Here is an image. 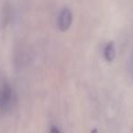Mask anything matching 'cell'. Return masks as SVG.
<instances>
[{"label":"cell","instance_id":"6da1fadb","mask_svg":"<svg viewBox=\"0 0 133 133\" xmlns=\"http://www.w3.org/2000/svg\"><path fill=\"white\" fill-rule=\"evenodd\" d=\"M72 23V14L69 8H64L61 10L57 18V26L61 31H66L71 26Z\"/></svg>","mask_w":133,"mask_h":133},{"label":"cell","instance_id":"7a4b0ae2","mask_svg":"<svg viewBox=\"0 0 133 133\" xmlns=\"http://www.w3.org/2000/svg\"><path fill=\"white\" fill-rule=\"evenodd\" d=\"M12 100V90L8 86H5L0 96V104L3 107H6Z\"/></svg>","mask_w":133,"mask_h":133},{"label":"cell","instance_id":"3957f363","mask_svg":"<svg viewBox=\"0 0 133 133\" xmlns=\"http://www.w3.org/2000/svg\"><path fill=\"white\" fill-rule=\"evenodd\" d=\"M104 57L107 61H112L115 57V48H114V43L109 42L107 44L104 49Z\"/></svg>","mask_w":133,"mask_h":133},{"label":"cell","instance_id":"277c9868","mask_svg":"<svg viewBox=\"0 0 133 133\" xmlns=\"http://www.w3.org/2000/svg\"><path fill=\"white\" fill-rule=\"evenodd\" d=\"M50 133H60V131L58 130L57 127H52L51 130H50Z\"/></svg>","mask_w":133,"mask_h":133},{"label":"cell","instance_id":"5b68a950","mask_svg":"<svg viewBox=\"0 0 133 133\" xmlns=\"http://www.w3.org/2000/svg\"><path fill=\"white\" fill-rule=\"evenodd\" d=\"M91 133H98V130H97V129H93L92 132H91Z\"/></svg>","mask_w":133,"mask_h":133}]
</instances>
